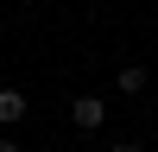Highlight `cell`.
<instances>
[{"label": "cell", "instance_id": "4", "mask_svg": "<svg viewBox=\"0 0 158 152\" xmlns=\"http://www.w3.org/2000/svg\"><path fill=\"white\" fill-rule=\"evenodd\" d=\"M108 152H139V146H133V139H114V146H108Z\"/></svg>", "mask_w": 158, "mask_h": 152}, {"label": "cell", "instance_id": "6", "mask_svg": "<svg viewBox=\"0 0 158 152\" xmlns=\"http://www.w3.org/2000/svg\"><path fill=\"white\" fill-rule=\"evenodd\" d=\"M13 6H19V0H13Z\"/></svg>", "mask_w": 158, "mask_h": 152}, {"label": "cell", "instance_id": "2", "mask_svg": "<svg viewBox=\"0 0 158 152\" xmlns=\"http://www.w3.org/2000/svg\"><path fill=\"white\" fill-rule=\"evenodd\" d=\"M25 120V89H0V127Z\"/></svg>", "mask_w": 158, "mask_h": 152}, {"label": "cell", "instance_id": "3", "mask_svg": "<svg viewBox=\"0 0 158 152\" xmlns=\"http://www.w3.org/2000/svg\"><path fill=\"white\" fill-rule=\"evenodd\" d=\"M114 89H120V95H146V70H139V63H127V70L114 76Z\"/></svg>", "mask_w": 158, "mask_h": 152}, {"label": "cell", "instance_id": "5", "mask_svg": "<svg viewBox=\"0 0 158 152\" xmlns=\"http://www.w3.org/2000/svg\"><path fill=\"white\" fill-rule=\"evenodd\" d=\"M0 152H19V139H0Z\"/></svg>", "mask_w": 158, "mask_h": 152}, {"label": "cell", "instance_id": "1", "mask_svg": "<svg viewBox=\"0 0 158 152\" xmlns=\"http://www.w3.org/2000/svg\"><path fill=\"white\" fill-rule=\"evenodd\" d=\"M70 120L82 127V133H95V127L108 120V101H101V95H76V108H70Z\"/></svg>", "mask_w": 158, "mask_h": 152}]
</instances>
